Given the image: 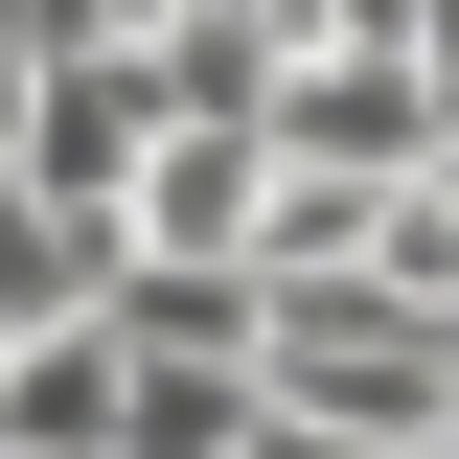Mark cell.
<instances>
[{"mask_svg": "<svg viewBox=\"0 0 459 459\" xmlns=\"http://www.w3.org/2000/svg\"><path fill=\"white\" fill-rule=\"evenodd\" d=\"M115 299H138V207H115V184H0V344H47V322H115Z\"/></svg>", "mask_w": 459, "mask_h": 459, "instance_id": "6da1fadb", "label": "cell"}]
</instances>
